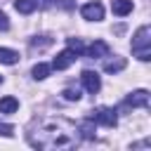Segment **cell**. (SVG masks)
<instances>
[{"label":"cell","mask_w":151,"mask_h":151,"mask_svg":"<svg viewBox=\"0 0 151 151\" xmlns=\"http://www.w3.org/2000/svg\"><path fill=\"white\" fill-rule=\"evenodd\" d=\"M78 139V127L68 120V118H45L40 120L31 132H28V142L35 149L42 151H57V149H68L73 146Z\"/></svg>","instance_id":"1"},{"label":"cell","mask_w":151,"mask_h":151,"mask_svg":"<svg viewBox=\"0 0 151 151\" xmlns=\"http://www.w3.org/2000/svg\"><path fill=\"white\" fill-rule=\"evenodd\" d=\"M132 54L142 61L151 59V28L149 26H139L134 38H132Z\"/></svg>","instance_id":"2"},{"label":"cell","mask_w":151,"mask_h":151,"mask_svg":"<svg viewBox=\"0 0 151 151\" xmlns=\"http://www.w3.org/2000/svg\"><path fill=\"white\" fill-rule=\"evenodd\" d=\"M90 118H92L94 123L104 125V127H113V125L118 123L116 111H113V109H109V106H99V109H94V111L90 113Z\"/></svg>","instance_id":"3"},{"label":"cell","mask_w":151,"mask_h":151,"mask_svg":"<svg viewBox=\"0 0 151 151\" xmlns=\"http://www.w3.org/2000/svg\"><path fill=\"white\" fill-rule=\"evenodd\" d=\"M80 14H83V19H87V21H101V19H104V7H101V2L94 0V2L83 5Z\"/></svg>","instance_id":"4"},{"label":"cell","mask_w":151,"mask_h":151,"mask_svg":"<svg viewBox=\"0 0 151 151\" xmlns=\"http://www.w3.org/2000/svg\"><path fill=\"white\" fill-rule=\"evenodd\" d=\"M80 80H83L85 90L92 92V94L101 90V80H99V73H97V71H83V73H80Z\"/></svg>","instance_id":"5"},{"label":"cell","mask_w":151,"mask_h":151,"mask_svg":"<svg viewBox=\"0 0 151 151\" xmlns=\"http://www.w3.org/2000/svg\"><path fill=\"white\" fill-rule=\"evenodd\" d=\"M73 61H76V52H73V50H64V52H59V54L54 57V61H52V68H57V71H64V68H68Z\"/></svg>","instance_id":"6"},{"label":"cell","mask_w":151,"mask_h":151,"mask_svg":"<svg viewBox=\"0 0 151 151\" xmlns=\"http://www.w3.org/2000/svg\"><path fill=\"white\" fill-rule=\"evenodd\" d=\"M125 106H132V109H137V106H149V92H146V90H134V92L125 99Z\"/></svg>","instance_id":"7"},{"label":"cell","mask_w":151,"mask_h":151,"mask_svg":"<svg viewBox=\"0 0 151 151\" xmlns=\"http://www.w3.org/2000/svg\"><path fill=\"white\" fill-rule=\"evenodd\" d=\"M109 54V45L104 42V40H94L90 47H87V57L90 59H101V57H106Z\"/></svg>","instance_id":"8"},{"label":"cell","mask_w":151,"mask_h":151,"mask_svg":"<svg viewBox=\"0 0 151 151\" xmlns=\"http://www.w3.org/2000/svg\"><path fill=\"white\" fill-rule=\"evenodd\" d=\"M111 9H113V14L125 17V14L132 12V0H113L111 2Z\"/></svg>","instance_id":"9"},{"label":"cell","mask_w":151,"mask_h":151,"mask_svg":"<svg viewBox=\"0 0 151 151\" xmlns=\"http://www.w3.org/2000/svg\"><path fill=\"white\" fill-rule=\"evenodd\" d=\"M125 59L123 57H116V59H109V61H104V71L106 73H118V71H123L125 68Z\"/></svg>","instance_id":"10"},{"label":"cell","mask_w":151,"mask_h":151,"mask_svg":"<svg viewBox=\"0 0 151 151\" xmlns=\"http://www.w3.org/2000/svg\"><path fill=\"white\" fill-rule=\"evenodd\" d=\"M78 132H80V137H83V139H94V120H92V118L83 120V123H80V127H78Z\"/></svg>","instance_id":"11"},{"label":"cell","mask_w":151,"mask_h":151,"mask_svg":"<svg viewBox=\"0 0 151 151\" xmlns=\"http://www.w3.org/2000/svg\"><path fill=\"white\" fill-rule=\"evenodd\" d=\"M19 109V101L14 97H2L0 99V113H14Z\"/></svg>","instance_id":"12"},{"label":"cell","mask_w":151,"mask_h":151,"mask_svg":"<svg viewBox=\"0 0 151 151\" xmlns=\"http://www.w3.org/2000/svg\"><path fill=\"white\" fill-rule=\"evenodd\" d=\"M14 7H17V12H21V14H31L38 5H35V0H14Z\"/></svg>","instance_id":"13"},{"label":"cell","mask_w":151,"mask_h":151,"mask_svg":"<svg viewBox=\"0 0 151 151\" xmlns=\"http://www.w3.org/2000/svg\"><path fill=\"white\" fill-rule=\"evenodd\" d=\"M17 61H19V54L14 50L0 47V64H17Z\"/></svg>","instance_id":"14"},{"label":"cell","mask_w":151,"mask_h":151,"mask_svg":"<svg viewBox=\"0 0 151 151\" xmlns=\"http://www.w3.org/2000/svg\"><path fill=\"white\" fill-rule=\"evenodd\" d=\"M50 71H52V66H47V64H35V66H33V78H35V80H45V78L50 76Z\"/></svg>","instance_id":"15"},{"label":"cell","mask_w":151,"mask_h":151,"mask_svg":"<svg viewBox=\"0 0 151 151\" xmlns=\"http://www.w3.org/2000/svg\"><path fill=\"white\" fill-rule=\"evenodd\" d=\"M68 50H73V52H76V57H80V54L85 52V45H83V40H80V38H68Z\"/></svg>","instance_id":"16"},{"label":"cell","mask_w":151,"mask_h":151,"mask_svg":"<svg viewBox=\"0 0 151 151\" xmlns=\"http://www.w3.org/2000/svg\"><path fill=\"white\" fill-rule=\"evenodd\" d=\"M61 94H64V99H68V101H78V99H80V92L73 90V87H66Z\"/></svg>","instance_id":"17"},{"label":"cell","mask_w":151,"mask_h":151,"mask_svg":"<svg viewBox=\"0 0 151 151\" xmlns=\"http://www.w3.org/2000/svg\"><path fill=\"white\" fill-rule=\"evenodd\" d=\"M52 5H57V7H61V9H73V7H76L73 0H52Z\"/></svg>","instance_id":"18"},{"label":"cell","mask_w":151,"mask_h":151,"mask_svg":"<svg viewBox=\"0 0 151 151\" xmlns=\"http://www.w3.org/2000/svg\"><path fill=\"white\" fill-rule=\"evenodd\" d=\"M0 134H2V137H12V134H14V127H12L9 123H2V120H0Z\"/></svg>","instance_id":"19"},{"label":"cell","mask_w":151,"mask_h":151,"mask_svg":"<svg viewBox=\"0 0 151 151\" xmlns=\"http://www.w3.org/2000/svg\"><path fill=\"white\" fill-rule=\"evenodd\" d=\"M42 38H45V40H38V38H35V40L31 42V47H47V45H52V38H47V35H42Z\"/></svg>","instance_id":"20"},{"label":"cell","mask_w":151,"mask_h":151,"mask_svg":"<svg viewBox=\"0 0 151 151\" xmlns=\"http://www.w3.org/2000/svg\"><path fill=\"white\" fill-rule=\"evenodd\" d=\"M7 28H9V19L5 12H0V31H7Z\"/></svg>","instance_id":"21"},{"label":"cell","mask_w":151,"mask_h":151,"mask_svg":"<svg viewBox=\"0 0 151 151\" xmlns=\"http://www.w3.org/2000/svg\"><path fill=\"white\" fill-rule=\"evenodd\" d=\"M35 5H40V7H47V5H50V0H35Z\"/></svg>","instance_id":"22"},{"label":"cell","mask_w":151,"mask_h":151,"mask_svg":"<svg viewBox=\"0 0 151 151\" xmlns=\"http://www.w3.org/2000/svg\"><path fill=\"white\" fill-rule=\"evenodd\" d=\"M0 83H2V76H0Z\"/></svg>","instance_id":"23"}]
</instances>
